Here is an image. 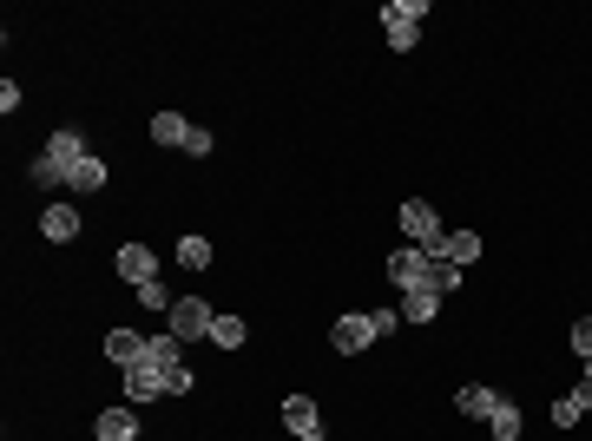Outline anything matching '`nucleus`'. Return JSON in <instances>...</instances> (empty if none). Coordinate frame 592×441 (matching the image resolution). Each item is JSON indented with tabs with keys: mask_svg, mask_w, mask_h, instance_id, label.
Masks as SVG:
<instances>
[{
	"mask_svg": "<svg viewBox=\"0 0 592 441\" xmlns=\"http://www.w3.org/2000/svg\"><path fill=\"white\" fill-rule=\"evenodd\" d=\"M125 395L132 402H158V395H172V382H165L158 363H139V369H125Z\"/></svg>",
	"mask_w": 592,
	"mask_h": 441,
	"instance_id": "9",
	"label": "nucleus"
},
{
	"mask_svg": "<svg viewBox=\"0 0 592 441\" xmlns=\"http://www.w3.org/2000/svg\"><path fill=\"white\" fill-rule=\"evenodd\" d=\"M244 316H218V323H211V343H218V349H244Z\"/></svg>",
	"mask_w": 592,
	"mask_h": 441,
	"instance_id": "20",
	"label": "nucleus"
},
{
	"mask_svg": "<svg viewBox=\"0 0 592 441\" xmlns=\"http://www.w3.org/2000/svg\"><path fill=\"white\" fill-rule=\"evenodd\" d=\"M402 231H408V244H415V251H428V257H435V251H441V237H448L428 198H408V205H402Z\"/></svg>",
	"mask_w": 592,
	"mask_h": 441,
	"instance_id": "4",
	"label": "nucleus"
},
{
	"mask_svg": "<svg viewBox=\"0 0 592 441\" xmlns=\"http://www.w3.org/2000/svg\"><path fill=\"white\" fill-rule=\"evenodd\" d=\"M573 349H579V363L592 356V316H579V323H573Z\"/></svg>",
	"mask_w": 592,
	"mask_h": 441,
	"instance_id": "26",
	"label": "nucleus"
},
{
	"mask_svg": "<svg viewBox=\"0 0 592 441\" xmlns=\"http://www.w3.org/2000/svg\"><path fill=\"white\" fill-rule=\"evenodd\" d=\"M435 257H448V264H461V270H468L474 257H481V237H474V231H448V237H441V251H435Z\"/></svg>",
	"mask_w": 592,
	"mask_h": 441,
	"instance_id": "18",
	"label": "nucleus"
},
{
	"mask_svg": "<svg viewBox=\"0 0 592 441\" xmlns=\"http://www.w3.org/2000/svg\"><path fill=\"white\" fill-rule=\"evenodd\" d=\"M47 158L60 165V172H73L79 158H86V132H79V126H60V132L47 139Z\"/></svg>",
	"mask_w": 592,
	"mask_h": 441,
	"instance_id": "10",
	"label": "nucleus"
},
{
	"mask_svg": "<svg viewBox=\"0 0 592 441\" xmlns=\"http://www.w3.org/2000/svg\"><path fill=\"white\" fill-rule=\"evenodd\" d=\"M369 323H375V336H389L395 323H402V310H369Z\"/></svg>",
	"mask_w": 592,
	"mask_h": 441,
	"instance_id": "27",
	"label": "nucleus"
},
{
	"mask_svg": "<svg viewBox=\"0 0 592 441\" xmlns=\"http://www.w3.org/2000/svg\"><path fill=\"white\" fill-rule=\"evenodd\" d=\"M296 441H329V435H323V428H310V435H296Z\"/></svg>",
	"mask_w": 592,
	"mask_h": 441,
	"instance_id": "28",
	"label": "nucleus"
},
{
	"mask_svg": "<svg viewBox=\"0 0 592 441\" xmlns=\"http://www.w3.org/2000/svg\"><path fill=\"white\" fill-rule=\"evenodd\" d=\"M382 270H389V284L402 290V297H408V290H435V257H428V251H415V244L389 251V264H382Z\"/></svg>",
	"mask_w": 592,
	"mask_h": 441,
	"instance_id": "1",
	"label": "nucleus"
},
{
	"mask_svg": "<svg viewBox=\"0 0 592 441\" xmlns=\"http://www.w3.org/2000/svg\"><path fill=\"white\" fill-rule=\"evenodd\" d=\"M369 343H375L369 310H362V316H336V330H329V349H336V356H362Z\"/></svg>",
	"mask_w": 592,
	"mask_h": 441,
	"instance_id": "6",
	"label": "nucleus"
},
{
	"mask_svg": "<svg viewBox=\"0 0 592 441\" xmlns=\"http://www.w3.org/2000/svg\"><path fill=\"white\" fill-rule=\"evenodd\" d=\"M211 323H218V310H211L204 297H178V303H172V336H178V343L211 336Z\"/></svg>",
	"mask_w": 592,
	"mask_h": 441,
	"instance_id": "5",
	"label": "nucleus"
},
{
	"mask_svg": "<svg viewBox=\"0 0 592 441\" xmlns=\"http://www.w3.org/2000/svg\"><path fill=\"white\" fill-rule=\"evenodd\" d=\"M592 415V382H579L573 395H560V402H553V428H579Z\"/></svg>",
	"mask_w": 592,
	"mask_h": 441,
	"instance_id": "11",
	"label": "nucleus"
},
{
	"mask_svg": "<svg viewBox=\"0 0 592 441\" xmlns=\"http://www.w3.org/2000/svg\"><path fill=\"white\" fill-rule=\"evenodd\" d=\"M40 237H47V244H73V237H79V211H73V205H47Z\"/></svg>",
	"mask_w": 592,
	"mask_h": 441,
	"instance_id": "12",
	"label": "nucleus"
},
{
	"mask_svg": "<svg viewBox=\"0 0 592 441\" xmlns=\"http://www.w3.org/2000/svg\"><path fill=\"white\" fill-rule=\"evenodd\" d=\"M395 310H402V323H435V316H441V297H435V290H408Z\"/></svg>",
	"mask_w": 592,
	"mask_h": 441,
	"instance_id": "19",
	"label": "nucleus"
},
{
	"mask_svg": "<svg viewBox=\"0 0 592 441\" xmlns=\"http://www.w3.org/2000/svg\"><path fill=\"white\" fill-rule=\"evenodd\" d=\"M27 178H33V185H40V191H60V185H66V172H60V165H53L47 152H40V158H33V165H27Z\"/></svg>",
	"mask_w": 592,
	"mask_h": 441,
	"instance_id": "21",
	"label": "nucleus"
},
{
	"mask_svg": "<svg viewBox=\"0 0 592 441\" xmlns=\"http://www.w3.org/2000/svg\"><path fill=\"white\" fill-rule=\"evenodd\" d=\"M99 185H106V158L86 152V158L73 165V172H66V191H79V198H86V191H99Z\"/></svg>",
	"mask_w": 592,
	"mask_h": 441,
	"instance_id": "17",
	"label": "nucleus"
},
{
	"mask_svg": "<svg viewBox=\"0 0 592 441\" xmlns=\"http://www.w3.org/2000/svg\"><path fill=\"white\" fill-rule=\"evenodd\" d=\"M139 303H145V310H165V316H172V290L158 284V277H152V284H139Z\"/></svg>",
	"mask_w": 592,
	"mask_h": 441,
	"instance_id": "24",
	"label": "nucleus"
},
{
	"mask_svg": "<svg viewBox=\"0 0 592 441\" xmlns=\"http://www.w3.org/2000/svg\"><path fill=\"white\" fill-rule=\"evenodd\" d=\"M283 428H290V435L323 428V422H316V395H283Z\"/></svg>",
	"mask_w": 592,
	"mask_h": 441,
	"instance_id": "14",
	"label": "nucleus"
},
{
	"mask_svg": "<svg viewBox=\"0 0 592 441\" xmlns=\"http://www.w3.org/2000/svg\"><path fill=\"white\" fill-rule=\"evenodd\" d=\"M93 435L99 441H139V415H132V409H106L93 422Z\"/></svg>",
	"mask_w": 592,
	"mask_h": 441,
	"instance_id": "13",
	"label": "nucleus"
},
{
	"mask_svg": "<svg viewBox=\"0 0 592 441\" xmlns=\"http://www.w3.org/2000/svg\"><path fill=\"white\" fill-rule=\"evenodd\" d=\"M112 270H119L125 284L139 290V284H152V277H158V257L145 251V244H119V257H112Z\"/></svg>",
	"mask_w": 592,
	"mask_h": 441,
	"instance_id": "7",
	"label": "nucleus"
},
{
	"mask_svg": "<svg viewBox=\"0 0 592 441\" xmlns=\"http://www.w3.org/2000/svg\"><path fill=\"white\" fill-rule=\"evenodd\" d=\"M152 139H158V145H178V152H191V158L211 152V132L191 126L185 112H158V119H152Z\"/></svg>",
	"mask_w": 592,
	"mask_h": 441,
	"instance_id": "3",
	"label": "nucleus"
},
{
	"mask_svg": "<svg viewBox=\"0 0 592 441\" xmlns=\"http://www.w3.org/2000/svg\"><path fill=\"white\" fill-rule=\"evenodd\" d=\"M165 382H172V395H191V389H198V376H191V363H178V369H165Z\"/></svg>",
	"mask_w": 592,
	"mask_h": 441,
	"instance_id": "25",
	"label": "nucleus"
},
{
	"mask_svg": "<svg viewBox=\"0 0 592 441\" xmlns=\"http://www.w3.org/2000/svg\"><path fill=\"white\" fill-rule=\"evenodd\" d=\"M461 284H468V277H461V264H448V257H435V297H454Z\"/></svg>",
	"mask_w": 592,
	"mask_h": 441,
	"instance_id": "23",
	"label": "nucleus"
},
{
	"mask_svg": "<svg viewBox=\"0 0 592 441\" xmlns=\"http://www.w3.org/2000/svg\"><path fill=\"white\" fill-rule=\"evenodd\" d=\"M106 356L119 369H139V363H152V336H139V330H112L106 336Z\"/></svg>",
	"mask_w": 592,
	"mask_h": 441,
	"instance_id": "8",
	"label": "nucleus"
},
{
	"mask_svg": "<svg viewBox=\"0 0 592 441\" xmlns=\"http://www.w3.org/2000/svg\"><path fill=\"white\" fill-rule=\"evenodd\" d=\"M421 20H428V0H389L382 7V33H389L395 53H408L421 40Z\"/></svg>",
	"mask_w": 592,
	"mask_h": 441,
	"instance_id": "2",
	"label": "nucleus"
},
{
	"mask_svg": "<svg viewBox=\"0 0 592 441\" xmlns=\"http://www.w3.org/2000/svg\"><path fill=\"white\" fill-rule=\"evenodd\" d=\"M494 402H500V389H487V382H468V389L454 395V409L474 415V422H487V415H494Z\"/></svg>",
	"mask_w": 592,
	"mask_h": 441,
	"instance_id": "15",
	"label": "nucleus"
},
{
	"mask_svg": "<svg viewBox=\"0 0 592 441\" xmlns=\"http://www.w3.org/2000/svg\"><path fill=\"white\" fill-rule=\"evenodd\" d=\"M520 428H527V422H520V402H507V395H500L494 415H487V435H494V441H520Z\"/></svg>",
	"mask_w": 592,
	"mask_h": 441,
	"instance_id": "16",
	"label": "nucleus"
},
{
	"mask_svg": "<svg viewBox=\"0 0 592 441\" xmlns=\"http://www.w3.org/2000/svg\"><path fill=\"white\" fill-rule=\"evenodd\" d=\"M178 264L204 270V264H211V244H204V237H178Z\"/></svg>",
	"mask_w": 592,
	"mask_h": 441,
	"instance_id": "22",
	"label": "nucleus"
}]
</instances>
